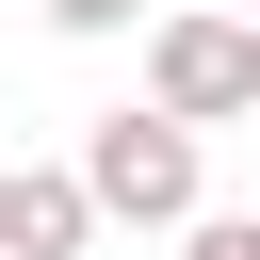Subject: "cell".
<instances>
[{"instance_id": "obj_1", "label": "cell", "mask_w": 260, "mask_h": 260, "mask_svg": "<svg viewBox=\"0 0 260 260\" xmlns=\"http://www.w3.org/2000/svg\"><path fill=\"white\" fill-rule=\"evenodd\" d=\"M195 146H211L195 114L130 98V114H98V130H81V179H98V211H114V228H195V211H211V162H195Z\"/></svg>"}, {"instance_id": "obj_2", "label": "cell", "mask_w": 260, "mask_h": 260, "mask_svg": "<svg viewBox=\"0 0 260 260\" xmlns=\"http://www.w3.org/2000/svg\"><path fill=\"white\" fill-rule=\"evenodd\" d=\"M146 98L195 114V130H260V16L162 0V16H146Z\"/></svg>"}, {"instance_id": "obj_3", "label": "cell", "mask_w": 260, "mask_h": 260, "mask_svg": "<svg viewBox=\"0 0 260 260\" xmlns=\"http://www.w3.org/2000/svg\"><path fill=\"white\" fill-rule=\"evenodd\" d=\"M98 228H114V211H98L81 162H0V244H16V260H81Z\"/></svg>"}, {"instance_id": "obj_4", "label": "cell", "mask_w": 260, "mask_h": 260, "mask_svg": "<svg viewBox=\"0 0 260 260\" xmlns=\"http://www.w3.org/2000/svg\"><path fill=\"white\" fill-rule=\"evenodd\" d=\"M32 16H49V32H81V49H98V32H146V16H162V0H32Z\"/></svg>"}, {"instance_id": "obj_5", "label": "cell", "mask_w": 260, "mask_h": 260, "mask_svg": "<svg viewBox=\"0 0 260 260\" xmlns=\"http://www.w3.org/2000/svg\"><path fill=\"white\" fill-rule=\"evenodd\" d=\"M179 260H260V211H195V228H179Z\"/></svg>"}, {"instance_id": "obj_6", "label": "cell", "mask_w": 260, "mask_h": 260, "mask_svg": "<svg viewBox=\"0 0 260 260\" xmlns=\"http://www.w3.org/2000/svg\"><path fill=\"white\" fill-rule=\"evenodd\" d=\"M0 260H16V244H0Z\"/></svg>"}]
</instances>
